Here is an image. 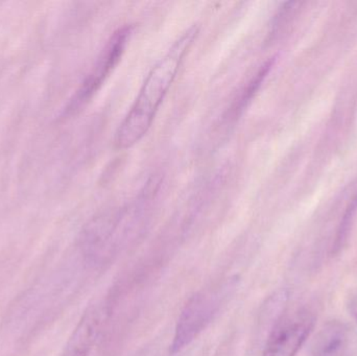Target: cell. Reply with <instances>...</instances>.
Returning <instances> with one entry per match:
<instances>
[{
  "label": "cell",
  "instance_id": "5b68a950",
  "mask_svg": "<svg viewBox=\"0 0 357 356\" xmlns=\"http://www.w3.org/2000/svg\"><path fill=\"white\" fill-rule=\"evenodd\" d=\"M312 356H357L356 332L342 322H328L312 343Z\"/></svg>",
  "mask_w": 357,
  "mask_h": 356
},
{
  "label": "cell",
  "instance_id": "52a82bcc",
  "mask_svg": "<svg viewBox=\"0 0 357 356\" xmlns=\"http://www.w3.org/2000/svg\"><path fill=\"white\" fill-rule=\"evenodd\" d=\"M274 58L266 61V62L260 67L259 70L255 73V75L248 82L243 91L239 93L235 102H233L231 110L229 111V116H230L229 118H236V117H238L239 115L245 111V109L249 106L250 102H252V98L257 93L264 79L268 77V72H270L273 65H274Z\"/></svg>",
  "mask_w": 357,
  "mask_h": 356
},
{
  "label": "cell",
  "instance_id": "6da1fadb",
  "mask_svg": "<svg viewBox=\"0 0 357 356\" xmlns=\"http://www.w3.org/2000/svg\"><path fill=\"white\" fill-rule=\"evenodd\" d=\"M199 31V27L195 24L186 29L151 69L131 110L115 133L114 144L117 148H132L148 133Z\"/></svg>",
  "mask_w": 357,
  "mask_h": 356
},
{
  "label": "cell",
  "instance_id": "ba28073f",
  "mask_svg": "<svg viewBox=\"0 0 357 356\" xmlns=\"http://www.w3.org/2000/svg\"><path fill=\"white\" fill-rule=\"evenodd\" d=\"M357 210V196H354V200L350 203L346 210L345 215L342 219L341 225L337 230V236H335V242L333 246V254H337L345 246L349 236L350 229H351L352 223H354V217H356Z\"/></svg>",
  "mask_w": 357,
  "mask_h": 356
},
{
  "label": "cell",
  "instance_id": "8992f818",
  "mask_svg": "<svg viewBox=\"0 0 357 356\" xmlns=\"http://www.w3.org/2000/svg\"><path fill=\"white\" fill-rule=\"evenodd\" d=\"M102 311L90 307L71 334L62 356H88L98 340L102 326Z\"/></svg>",
  "mask_w": 357,
  "mask_h": 356
},
{
  "label": "cell",
  "instance_id": "3957f363",
  "mask_svg": "<svg viewBox=\"0 0 357 356\" xmlns=\"http://www.w3.org/2000/svg\"><path fill=\"white\" fill-rule=\"evenodd\" d=\"M316 318L307 311H300L281 318L268 334L262 356H296L314 330Z\"/></svg>",
  "mask_w": 357,
  "mask_h": 356
},
{
  "label": "cell",
  "instance_id": "9c48e42d",
  "mask_svg": "<svg viewBox=\"0 0 357 356\" xmlns=\"http://www.w3.org/2000/svg\"><path fill=\"white\" fill-rule=\"evenodd\" d=\"M348 311L357 323V291L354 292L348 300Z\"/></svg>",
  "mask_w": 357,
  "mask_h": 356
},
{
  "label": "cell",
  "instance_id": "277c9868",
  "mask_svg": "<svg viewBox=\"0 0 357 356\" xmlns=\"http://www.w3.org/2000/svg\"><path fill=\"white\" fill-rule=\"evenodd\" d=\"M132 33V26L121 27L117 29L108 41L102 54L98 58V63L89 77L86 79L82 85L81 89L77 91L75 100L71 102L70 110H75L87 102L98 89L102 87V83L112 72L113 69L121 60L128 41Z\"/></svg>",
  "mask_w": 357,
  "mask_h": 356
},
{
  "label": "cell",
  "instance_id": "7a4b0ae2",
  "mask_svg": "<svg viewBox=\"0 0 357 356\" xmlns=\"http://www.w3.org/2000/svg\"><path fill=\"white\" fill-rule=\"evenodd\" d=\"M231 288L230 286H222V291L197 293L189 299L178 319L172 353L176 355L186 348L205 330L218 313L227 291Z\"/></svg>",
  "mask_w": 357,
  "mask_h": 356
}]
</instances>
